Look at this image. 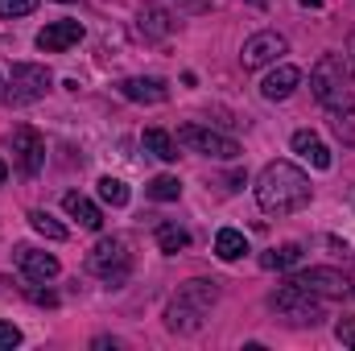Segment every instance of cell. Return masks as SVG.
Returning <instances> with one entry per match:
<instances>
[{"mask_svg": "<svg viewBox=\"0 0 355 351\" xmlns=\"http://www.w3.org/2000/svg\"><path fill=\"white\" fill-rule=\"evenodd\" d=\"M58 4H75V0H58Z\"/></svg>", "mask_w": 355, "mask_h": 351, "instance_id": "cell-32", "label": "cell"}, {"mask_svg": "<svg viewBox=\"0 0 355 351\" xmlns=\"http://www.w3.org/2000/svg\"><path fill=\"white\" fill-rule=\"evenodd\" d=\"M99 198H103L107 207H124V203H128V186H124L120 178H99Z\"/></svg>", "mask_w": 355, "mask_h": 351, "instance_id": "cell-24", "label": "cell"}, {"mask_svg": "<svg viewBox=\"0 0 355 351\" xmlns=\"http://www.w3.org/2000/svg\"><path fill=\"white\" fill-rule=\"evenodd\" d=\"M8 141H12V162H17V170L25 178L42 174V166H46V137H42L33 124H17Z\"/></svg>", "mask_w": 355, "mask_h": 351, "instance_id": "cell-8", "label": "cell"}, {"mask_svg": "<svg viewBox=\"0 0 355 351\" xmlns=\"http://www.w3.org/2000/svg\"><path fill=\"white\" fill-rule=\"evenodd\" d=\"M4 178H8V166H4V162H0V186H4Z\"/></svg>", "mask_w": 355, "mask_h": 351, "instance_id": "cell-30", "label": "cell"}, {"mask_svg": "<svg viewBox=\"0 0 355 351\" xmlns=\"http://www.w3.org/2000/svg\"><path fill=\"white\" fill-rule=\"evenodd\" d=\"M178 145H186L190 153H202V157H219V162H236L240 157V145L207 124H182L178 128Z\"/></svg>", "mask_w": 355, "mask_h": 351, "instance_id": "cell-7", "label": "cell"}, {"mask_svg": "<svg viewBox=\"0 0 355 351\" xmlns=\"http://www.w3.org/2000/svg\"><path fill=\"white\" fill-rule=\"evenodd\" d=\"M17 268L25 273V281H37V285H46V281H54L58 277V257H50V252H37V248H17Z\"/></svg>", "mask_w": 355, "mask_h": 351, "instance_id": "cell-12", "label": "cell"}, {"mask_svg": "<svg viewBox=\"0 0 355 351\" xmlns=\"http://www.w3.org/2000/svg\"><path fill=\"white\" fill-rule=\"evenodd\" d=\"M310 87H314V99L331 116H339V124H343V116L355 112V87H352V71H347L343 54H322L314 62V71H310Z\"/></svg>", "mask_w": 355, "mask_h": 351, "instance_id": "cell-2", "label": "cell"}, {"mask_svg": "<svg viewBox=\"0 0 355 351\" xmlns=\"http://www.w3.org/2000/svg\"><path fill=\"white\" fill-rule=\"evenodd\" d=\"M335 339H339L343 348H355V318H339V323H335Z\"/></svg>", "mask_w": 355, "mask_h": 351, "instance_id": "cell-26", "label": "cell"}, {"mask_svg": "<svg viewBox=\"0 0 355 351\" xmlns=\"http://www.w3.org/2000/svg\"><path fill=\"white\" fill-rule=\"evenodd\" d=\"M293 153L306 157L314 170H331V149H327L314 132H293Z\"/></svg>", "mask_w": 355, "mask_h": 351, "instance_id": "cell-17", "label": "cell"}, {"mask_svg": "<svg viewBox=\"0 0 355 351\" xmlns=\"http://www.w3.org/2000/svg\"><path fill=\"white\" fill-rule=\"evenodd\" d=\"M268 306H272L277 314H285L289 323H302V327H306V323L314 327V323L322 318V310H327V306H322V298L306 293V289H302V285H293V281H285V285L268 298Z\"/></svg>", "mask_w": 355, "mask_h": 351, "instance_id": "cell-6", "label": "cell"}, {"mask_svg": "<svg viewBox=\"0 0 355 351\" xmlns=\"http://www.w3.org/2000/svg\"><path fill=\"white\" fill-rule=\"evenodd\" d=\"M170 29H174V21H170V12L162 4H145L137 12V33L145 42H162V37H170Z\"/></svg>", "mask_w": 355, "mask_h": 351, "instance_id": "cell-13", "label": "cell"}, {"mask_svg": "<svg viewBox=\"0 0 355 351\" xmlns=\"http://www.w3.org/2000/svg\"><path fill=\"white\" fill-rule=\"evenodd\" d=\"M29 223H33V232L46 236V240H67V228H62L50 211H29Z\"/></svg>", "mask_w": 355, "mask_h": 351, "instance_id": "cell-21", "label": "cell"}, {"mask_svg": "<svg viewBox=\"0 0 355 351\" xmlns=\"http://www.w3.org/2000/svg\"><path fill=\"white\" fill-rule=\"evenodd\" d=\"M79 42H83V25L79 21H54V25H46L37 33V50H46V54H62V50H71Z\"/></svg>", "mask_w": 355, "mask_h": 351, "instance_id": "cell-11", "label": "cell"}, {"mask_svg": "<svg viewBox=\"0 0 355 351\" xmlns=\"http://www.w3.org/2000/svg\"><path fill=\"white\" fill-rule=\"evenodd\" d=\"M302 261V244H281V248H272L261 257L265 268H293V264Z\"/></svg>", "mask_w": 355, "mask_h": 351, "instance_id": "cell-22", "label": "cell"}, {"mask_svg": "<svg viewBox=\"0 0 355 351\" xmlns=\"http://www.w3.org/2000/svg\"><path fill=\"white\" fill-rule=\"evenodd\" d=\"M54 83V75L46 71V67H37V62H17L12 71H8V83H4V99L8 103H37L46 91Z\"/></svg>", "mask_w": 355, "mask_h": 351, "instance_id": "cell-5", "label": "cell"}, {"mask_svg": "<svg viewBox=\"0 0 355 351\" xmlns=\"http://www.w3.org/2000/svg\"><path fill=\"white\" fill-rule=\"evenodd\" d=\"M17 343H21V331H17L12 323H0V351L17 348Z\"/></svg>", "mask_w": 355, "mask_h": 351, "instance_id": "cell-27", "label": "cell"}, {"mask_svg": "<svg viewBox=\"0 0 355 351\" xmlns=\"http://www.w3.org/2000/svg\"><path fill=\"white\" fill-rule=\"evenodd\" d=\"M248 252V240H244V232H236V228H223L219 236H215V257L219 261H240Z\"/></svg>", "mask_w": 355, "mask_h": 351, "instance_id": "cell-19", "label": "cell"}, {"mask_svg": "<svg viewBox=\"0 0 355 351\" xmlns=\"http://www.w3.org/2000/svg\"><path fill=\"white\" fill-rule=\"evenodd\" d=\"M87 268L99 281H107V285H124L128 273H132V248H128V240L124 236H103L87 252Z\"/></svg>", "mask_w": 355, "mask_h": 351, "instance_id": "cell-4", "label": "cell"}, {"mask_svg": "<svg viewBox=\"0 0 355 351\" xmlns=\"http://www.w3.org/2000/svg\"><path fill=\"white\" fill-rule=\"evenodd\" d=\"M29 298H33V302H42V306H54V302H58V298H54L50 289L42 293V289H37V281H33V289H29Z\"/></svg>", "mask_w": 355, "mask_h": 351, "instance_id": "cell-28", "label": "cell"}, {"mask_svg": "<svg viewBox=\"0 0 355 351\" xmlns=\"http://www.w3.org/2000/svg\"><path fill=\"white\" fill-rule=\"evenodd\" d=\"M141 145H145V153H153V157H162V162H178V145L166 128H145Z\"/></svg>", "mask_w": 355, "mask_h": 351, "instance_id": "cell-18", "label": "cell"}, {"mask_svg": "<svg viewBox=\"0 0 355 351\" xmlns=\"http://www.w3.org/2000/svg\"><path fill=\"white\" fill-rule=\"evenodd\" d=\"M297 83H302V71L285 62V67H277V71H268V75H265V83H261V95H265V99H289Z\"/></svg>", "mask_w": 355, "mask_h": 351, "instance_id": "cell-15", "label": "cell"}, {"mask_svg": "<svg viewBox=\"0 0 355 351\" xmlns=\"http://www.w3.org/2000/svg\"><path fill=\"white\" fill-rule=\"evenodd\" d=\"M215 298H219L215 281H186L174 298H170V306H166V327L174 335H194L207 323Z\"/></svg>", "mask_w": 355, "mask_h": 351, "instance_id": "cell-3", "label": "cell"}, {"mask_svg": "<svg viewBox=\"0 0 355 351\" xmlns=\"http://www.w3.org/2000/svg\"><path fill=\"white\" fill-rule=\"evenodd\" d=\"M289 281L302 285L306 293L322 298V302H335V298H347V293H352V281H347L339 268H302V273H293Z\"/></svg>", "mask_w": 355, "mask_h": 351, "instance_id": "cell-9", "label": "cell"}, {"mask_svg": "<svg viewBox=\"0 0 355 351\" xmlns=\"http://www.w3.org/2000/svg\"><path fill=\"white\" fill-rule=\"evenodd\" d=\"M281 54H285V37L272 33V29H265V33H252V37L244 42L240 62H244V71H261V67H268V62H277Z\"/></svg>", "mask_w": 355, "mask_h": 351, "instance_id": "cell-10", "label": "cell"}, {"mask_svg": "<svg viewBox=\"0 0 355 351\" xmlns=\"http://www.w3.org/2000/svg\"><path fill=\"white\" fill-rule=\"evenodd\" d=\"M186 244H190V232H186V228H178V223H157V248H162V252L174 257Z\"/></svg>", "mask_w": 355, "mask_h": 351, "instance_id": "cell-20", "label": "cell"}, {"mask_svg": "<svg viewBox=\"0 0 355 351\" xmlns=\"http://www.w3.org/2000/svg\"><path fill=\"white\" fill-rule=\"evenodd\" d=\"M120 95L132 99V103H166L170 87H166V79H124Z\"/></svg>", "mask_w": 355, "mask_h": 351, "instance_id": "cell-14", "label": "cell"}, {"mask_svg": "<svg viewBox=\"0 0 355 351\" xmlns=\"http://www.w3.org/2000/svg\"><path fill=\"white\" fill-rule=\"evenodd\" d=\"M62 207H67V215H71V219H79V228H87V232H99V228H103V215H99V207L91 203L87 194L71 190V194L62 198Z\"/></svg>", "mask_w": 355, "mask_h": 351, "instance_id": "cell-16", "label": "cell"}, {"mask_svg": "<svg viewBox=\"0 0 355 351\" xmlns=\"http://www.w3.org/2000/svg\"><path fill=\"white\" fill-rule=\"evenodd\" d=\"M37 0H0V17H29Z\"/></svg>", "mask_w": 355, "mask_h": 351, "instance_id": "cell-25", "label": "cell"}, {"mask_svg": "<svg viewBox=\"0 0 355 351\" xmlns=\"http://www.w3.org/2000/svg\"><path fill=\"white\" fill-rule=\"evenodd\" d=\"M178 194H182V182L174 174H157L149 182V198H157V203H174Z\"/></svg>", "mask_w": 355, "mask_h": 351, "instance_id": "cell-23", "label": "cell"}, {"mask_svg": "<svg viewBox=\"0 0 355 351\" xmlns=\"http://www.w3.org/2000/svg\"><path fill=\"white\" fill-rule=\"evenodd\" d=\"M310 178L293 162H268L257 178V203L265 215H293L310 203Z\"/></svg>", "mask_w": 355, "mask_h": 351, "instance_id": "cell-1", "label": "cell"}, {"mask_svg": "<svg viewBox=\"0 0 355 351\" xmlns=\"http://www.w3.org/2000/svg\"><path fill=\"white\" fill-rule=\"evenodd\" d=\"M347 58H352V67H355V33L347 37Z\"/></svg>", "mask_w": 355, "mask_h": 351, "instance_id": "cell-29", "label": "cell"}, {"mask_svg": "<svg viewBox=\"0 0 355 351\" xmlns=\"http://www.w3.org/2000/svg\"><path fill=\"white\" fill-rule=\"evenodd\" d=\"M302 4H306V8H318V4H322V0H302Z\"/></svg>", "mask_w": 355, "mask_h": 351, "instance_id": "cell-31", "label": "cell"}]
</instances>
